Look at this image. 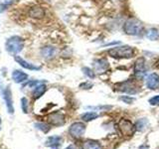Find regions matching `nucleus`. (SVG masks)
Here are the masks:
<instances>
[{
	"mask_svg": "<svg viewBox=\"0 0 159 149\" xmlns=\"http://www.w3.org/2000/svg\"><path fill=\"white\" fill-rule=\"evenodd\" d=\"M107 54L114 59H129L134 55V50L130 46L123 45V46H118L109 49Z\"/></svg>",
	"mask_w": 159,
	"mask_h": 149,
	"instance_id": "f257e3e1",
	"label": "nucleus"
},
{
	"mask_svg": "<svg viewBox=\"0 0 159 149\" xmlns=\"http://www.w3.org/2000/svg\"><path fill=\"white\" fill-rule=\"evenodd\" d=\"M5 48H6V51L8 53L16 56L18 53H20L23 50L24 41L19 36H12L7 39L6 43H5Z\"/></svg>",
	"mask_w": 159,
	"mask_h": 149,
	"instance_id": "f03ea898",
	"label": "nucleus"
},
{
	"mask_svg": "<svg viewBox=\"0 0 159 149\" xmlns=\"http://www.w3.org/2000/svg\"><path fill=\"white\" fill-rule=\"evenodd\" d=\"M143 30V25L139 20L135 18H130L125 21L123 25V31L125 34L130 36H137Z\"/></svg>",
	"mask_w": 159,
	"mask_h": 149,
	"instance_id": "7ed1b4c3",
	"label": "nucleus"
},
{
	"mask_svg": "<svg viewBox=\"0 0 159 149\" xmlns=\"http://www.w3.org/2000/svg\"><path fill=\"white\" fill-rule=\"evenodd\" d=\"M118 129L123 136H131L135 130L132 123L127 119H121L118 122Z\"/></svg>",
	"mask_w": 159,
	"mask_h": 149,
	"instance_id": "20e7f679",
	"label": "nucleus"
},
{
	"mask_svg": "<svg viewBox=\"0 0 159 149\" xmlns=\"http://www.w3.org/2000/svg\"><path fill=\"white\" fill-rule=\"evenodd\" d=\"M134 73L135 77L142 79L144 76L146 74V69H145V59L143 57L138 58L135 63H134Z\"/></svg>",
	"mask_w": 159,
	"mask_h": 149,
	"instance_id": "39448f33",
	"label": "nucleus"
},
{
	"mask_svg": "<svg viewBox=\"0 0 159 149\" xmlns=\"http://www.w3.org/2000/svg\"><path fill=\"white\" fill-rule=\"evenodd\" d=\"M84 131H86V126H84V124L82 122H75L69 128L70 134L75 138L82 137L84 135Z\"/></svg>",
	"mask_w": 159,
	"mask_h": 149,
	"instance_id": "423d86ee",
	"label": "nucleus"
},
{
	"mask_svg": "<svg viewBox=\"0 0 159 149\" xmlns=\"http://www.w3.org/2000/svg\"><path fill=\"white\" fill-rule=\"evenodd\" d=\"M2 94H3V98L5 101V103H6V107H7L8 112L10 114H13L14 113V106H13L12 93H11V88H10V87H7L4 91H2Z\"/></svg>",
	"mask_w": 159,
	"mask_h": 149,
	"instance_id": "0eeeda50",
	"label": "nucleus"
},
{
	"mask_svg": "<svg viewBox=\"0 0 159 149\" xmlns=\"http://www.w3.org/2000/svg\"><path fill=\"white\" fill-rule=\"evenodd\" d=\"M48 121L53 125L60 126L65 123V118L61 112H53L48 116Z\"/></svg>",
	"mask_w": 159,
	"mask_h": 149,
	"instance_id": "6e6552de",
	"label": "nucleus"
},
{
	"mask_svg": "<svg viewBox=\"0 0 159 149\" xmlns=\"http://www.w3.org/2000/svg\"><path fill=\"white\" fill-rule=\"evenodd\" d=\"M14 60H15V62H16L17 64H19L22 68L30 70V71H39V70H41V67L35 66V65L27 62L26 60L22 59L21 57H19V56H14Z\"/></svg>",
	"mask_w": 159,
	"mask_h": 149,
	"instance_id": "1a4fd4ad",
	"label": "nucleus"
},
{
	"mask_svg": "<svg viewBox=\"0 0 159 149\" xmlns=\"http://www.w3.org/2000/svg\"><path fill=\"white\" fill-rule=\"evenodd\" d=\"M146 87L150 89H156L159 88V74L153 73L149 74L146 79Z\"/></svg>",
	"mask_w": 159,
	"mask_h": 149,
	"instance_id": "9d476101",
	"label": "nucleus"
},
{
	"mask_svg": "<svg viewBox=\"0 0 159 149\" xmlns=\"http://www.w3.org/2000/svg\"><path fill=\"white\" fill-rule=\"evenodd\" d=\"M93 68L98 73H103L108 70L109 65L106 59H98L93 62Z\"/></svg>",
	"mask_w": 159,
	"mask_h": 149,
	"instance_id": "9b49d317",
	"label": "nucleus"
},
{
	"mask_svg": "<svg viewBox=\"0 0 159 149\" xmlns=\"http://www.w3.org/2000/svg\"><path fill=\"white\" fill-rule=\"evenodd\" d=\"M56 54H57V49L53 46H45L41 49L42 57L47 60H51V59L55 58Z\"/></svg>",
	"mask_w": 159,
	"mask_h": 149,
	"instance_id": "f8f14e48",
	"label": "nucleus"
},
{
	"mask_svg": "<svg viewBox=\"0 0 159 149\" xmlns=\"http://www.w3.org/2000/svg\"><path fill=\"white\" fill-rule=\"evenodd\" d=\"M62 144V137L58 135L50 136L46 140V146L52 148V149H59Z\"/></svg>",
	"mask_w": 159,
	"mask_h": 149,
	"instance_id": "ddd939ff",
	"label": "nucleus"
},
{
	"mask_svg": "<svg viewBox=\"0 0 159 149\" xmlns=\"http://www.w3.org/2000/svg\"><path fill=\"white\" fill-rule=\"evenodd\" d=\"M27 79H28V74L26 73L20 71V70H15L12 73V79L16 84L24 83Z\"/></svg>",
	"mask_w": 159,
	"mask_h": 149,
	"instance_id": "4468645a",
	"label": "nucleus"
},
{
	"mask_svg": "<svg viewBox=\"0 0 159 149\" xmlns=\"http://www.w3.org/2000/svg\"><path fill=\"white\" fill-rule=\"evenodd\" d=\"M29 15L35 19L43 18L45 16V10L41 6H34L29 10Z\"/></svg>",
	"mask_w": 159,
	"mask_h": 149,
	"instance_id": "2eb2a0df",
	"label": "nucleus"
},
{
	"mask_svg": "<svg viewBox=\"0 0 159 149\" xmlns=\"http://www.w3.org/2000/svg\"><path fill=\"white\" fill-rule=\"evenodd\" d=\"M47 89V87L45 86L44 84H38L37 87H35L34 91H33V97L35 99H37L39 97H41L43 94L45 93V92H46Z\"/></svg>",
	"mask_w": 159,
	"mask_h": 149,
	"instance_id": "dca6fc26",
	"label": "nucleus"
},
{
	"mask_svg": "<svg viewBox=\"0 0 159 149\" xmlns=\"http://www.w3.org/2000/svg\"><path fill=\"white\" fill-rule=\"evenodd\" d=\"M83 149H102L101 144L93 140H88L83 143Z\"/></svg>",
	"mask_w": 159,
	"mask_h": 149,
	"instance_id": "f3484780",
	"label": "nucleus"
},
{
	"mask_svg": "<svg viewBox=\"0 0 159 149\" xmlns=\"http://www.w3.org/2000/svg\"><path fill=\"white\" fill-rule=\"evenodd\" d=\"M120 91L121 92H125L128 93H136V91L134 89V86L131 82H125L121 84V88H120Z\"/></svg>",
	"mask_w": 159,
	"mask_h": 149,
	"instance_id": "a211bd4d",
	"label": "nucleus"
},
{
	"mask_svg": "<svg viewBox=\"0 0 159 149\" xmlns=\"http://www.w3.org/2000/svg\"><path fill=\"white\" fill-rule=\"evenodd\" d=\"M146 37L149 39V40H152V41H156L159 38V33H158V30L155 29V28H150L148 29L146 31Z\"/></svg>",
	"mask_w": 159,
	"mask_h": 149,
	"instance_id": "6ab92c4d",
	"label": "nucleus"
},
{
	"mask_svg": "<svg viewBox=\"0 0 159 149\" xmlns=\"http://www.w3.org/2000/svg\"><path fill=\"white\" fill-rule=\"evenodd\" d=\"M98 117V113L92 112V111L86 112V113L82 115V119H83V120H84V121H92V120H93V119H96Z\"/></svg>",
	"mask_w": 159,
	"mask_h": 149,
	"instance_id": "aec40b11",
	"label": "nucleus"
},
{
	"mask_svg": "<svg viewBox=\"0 0 159 149\" xmlns=\"http://www.w3.org/2000/svg\"><path fill=\"white\" fill-rule=\"evenodd\" d=\"M148 121L146 118H141L136 122V129L139 131H142L143 129H145V127L147 126Z\"/></svg>",
	"mask_w": 159,
	"mask_h": 149,
	"instance_id": "412c9836",
	"label": "nucleus"
},
{
	"mask_svg": "<svg viewBox=\"0 0 159 149\" xmlns=\"http://www.w3.org/2000/svg\"><path fill=\"white\" fill-rule=\"evenodd\" d=\"M35 126H36V128H38L39 130H42L43 132H48L50 130V125L47 123H43V122H38L35 124Z\"/></svg>",
	"mask_w": 159,
	"mask_h": 149,
	"instance_id": "4be33fe9",
	"label": "nucleus"
},
{
	"mask_svg": "<svg viewBox=\"0 0 159 149\" xmlns=\"http://www.w3.org/2000/svg\"><path fill=\"white\" fill-rule=\"evenodd\" d=\"M83 72H84V74H86L87 77L91 78V79H93L94 77H96V74H94V72L93 71V70L89 69V68H87V67L83 68Z\"/></svg>",
	"mask_w": 159,
	"mask_h": 149,
	"instance_id": "5701e85b",
	"label": "nucleus"
},
{
	"mask_svg": "<svg viewBox=\"0 0 159 149\" xmlns=\"http://www.w3.org/2000/svg\"><path fill=\"white\" fill-rule=\"evenodd\" d=\"M43 83L44 82H42V81H31V82H28L25 84L23 88H35V87H37L38 84H43Z\"/></svg>",
	"mask_w": 159,
	"mask_h": 149,
	"instance_id": "b1692460",
	"label": "nucleus"
},
{
	"mask_svg": "<svg viewBox=\"0 0 159 149\" xmlns=\"http://www.w3.org/2000/svg\"><path fill=\"white\" fill-rule=\"evenodd\" d=\"M21 107H22V111L24 113L28 112V101L26 97L21 98Z\"/></svg>",
	"mask_w": 159,
	"mask_h": 149,
	"instance_id": "393cba45",
	"label": "nucleus"
},
{
	"mask_svg": "<svg viewBox=\"0 0 159 149\" xmlns=\"http://www.w3.org/2000/svg\"><path fill=\"white\" fill-rule=\"evenodd\" d=\"M149 103H150L151 106H158L159 104V94L149 99Z\"/></svg>",
	"mask_w": 159,
	"mask_h": 149,
	"instance_id": "a878e982",
	"label": "nucleus"
},
{
	"mask_svg": "<svg viewBox=\"0 0 159 149\" xmlns=\"http://www.w3.org/2000/svg\"><path fill=\"white\" fill-rule=\"evenodd\" d=\"M120 99H121V101H123L124 102H126V103H130V102H132L134 101V98L133 97H130L129 96L122 97H120Z\"/></svg>",
	"mask_w": 159,
	"mask_h": 149,
	"instance_id": "bb28decb",
	"label": "nucleus"
},
{
	"mask_svg": "<svg viewBox=\"0 0 159 149\" xmlns=\"http://www.w3.org/2000/svg\"><path fill=\"white\" fill-rule=\"evenodd\" d=\"M67 149H74V146H73V145H70Z\"/></svg>",
	"mask_w": 159,
	"mask_h": 149,
	"instance_id": "cd10ccee",
	"label": "nucleus"
},
{
	"mask_svg": "<svg viewBox=\"0 0 159 149\" xmlns=\"http://www.w3.org/2000/svg\"><path fill=\"white\" fill-rule=\"evenodd\" d=\"M157 67L159 68V60H158V62H157Z\"/></svg>",
	"mask_w": 159,
	"mask_h": 149,
	"instance_id": "c85d7f7f",
	"label": "nucleus"
},
{
	"mask_svg": "<svg viewBox=\"0 0 159 149\" xmlns=\"http://www.w3.org/2000/svg\"><path fill=\"white\" fill-rule=\"evenodd\" d=\"M0 125H1V118H0Z\"/></svg>",
	"mask_w": 159,
	"mask_h": 149,
	"instance_id": "c756f323",
	"label": "nucleus"
}]
</instances>
